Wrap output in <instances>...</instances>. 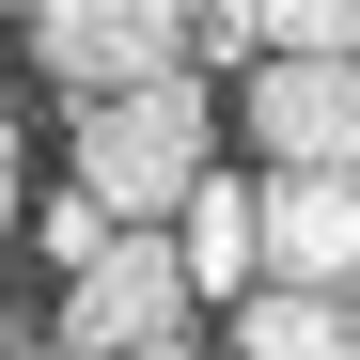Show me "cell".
Listing matches in <instances>:
<instances>
[{
  "label": "cell",
  "mask_w": 360,
  "mask_h": 360,
  "mask_svg": "<svg viewBox=\"0 0 360 360\" xmlns=\"http://www.w3.org/2000/svg\"><path fill=\"white\" fill-rule=\"evenodd\" d=\"M79 141V204L110 235H172V204L219 172V94L204 79H141V94H79L63 110Z\"/></svg>",
  "instance_id": "cell-1"
},
{
  "label": "cell",
  "mask_w": 360,
  "mask_h": 360,
  "mask_svg": "<svg viewBox=\"0 0 360 360\" xmlns=\"http://www.w3.org/2000/svg\"><path fill=\"white\" fill-rule=\"evenodd\" d=\"M32 63L79 79V94L204 79V16H172V0H47V16H32Z\"/></svg>",
  "instance_id": "cell-2"
},
{
  "label": "cell",
  "mask_w": 360,
  "mask_h": 360,
  "mask_svg": "<svg viewBox=\"0 0 360 360\" xmlns=\"http://www.w3.org/2000/svg\"><path fill=\"white\" fill-rule=\"evenodd\" d=\"M141 345H188V266H172V235H110V251L63 282L47 360H141Z\"/></svg>",
  "instance_id": "cell-3"
},
{
  "label": "cell",
  "mask_w": 360,
  "mask_h": 360,
  "mask_svg": "<svg viewBox=\"0 0 360 360\" xmlns=\"http://www.w3.org/2000/svg\"><path fill=\"white\" fill-rule=\"evenodd\" d=\"M235 126L266 172H360V63H251Z\"/></svg>",
  "instance_id": "cell-4"
},
{
  "label": "cell",
  "mask_w": 360,
  "mask_h": 360,
  "mask_svg": "<svg viewBox=\"0 0 360 360\" xmlns=\"http://www.w3.org/2000/svg\"><path fill=\"white\" fill-rule=\"evenodd\" d=\"M251 219H266V282L282 297H360V172H266Z\"/></svg>",
  "instance_id": "cell-5"
},
{
  "label": "cell",
  "mask_w": 360,
  "mask_h": 360,
  "mask_svg": "<svg viewBox=\"0 0 360 360\" xmlns=\"http://www.w3.org/2000/svg\"><path fill=\"white\" fill-rule=\"evenodd\" d=\"M172 266H188V297H251L266 282V219H251L235 172H204V188L172 204Z\"/></svg>",
  "instance_id": "cell-6"
},
{
  "label": "cell",
  "mask_w": 360,
  "mask_h": 360,
  "mask_svg": "<svg viewBox=\"0 0 360 360\" xmlns=\"http://www.w3.org/2000/svg\"><path fill=\"white\" fill-rule=\"evenodd\" d=\"M235 360H360V297H282V282H251V297H235Z\"/></svg>",
  "instance_id": "cell-7"
},
{
  "label": "cell",
  "mask_w": 360,
  "mask_h": 360,
  "mask_svg": "<svg viewBox=\"0 0 360 360\" xmlns=\"http://www.w3.org/2000/svg\"><path fill=\"white\" fill-rule=\"evenodd\" d=\"M47 251H63V282H79V266H94V251H110V219H94V204H79V188H63V204H47Z\"/></svg>",
  "instance_id": "cell-8"
},
{
  "label": "cell",
  "mask_w": 360,
  "mask_h": 360,
  "mask_svg": "<svg viewBox=\"0 0 360 360\" xmlns=\"http://www.w3.org/2000/svg\"><path fill=\"white\" fill-rule=\"evenodd\" d=\"M141 360H188V345H141Z\"/></svg>",
  "instance_id": "cell-9"
}]
</instances>
